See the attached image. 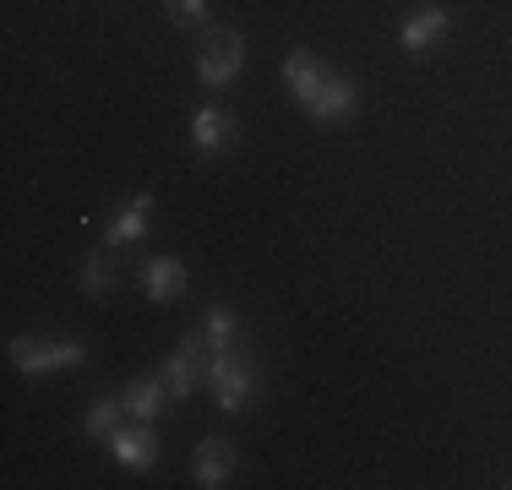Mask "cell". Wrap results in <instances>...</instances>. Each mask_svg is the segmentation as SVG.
Segmentation results:
<instances>
[{
  "label": "cell",
  "instance_id": "cell-17",
  "mask_svg": "<svg viewBox=\"0 0 512 490\" xmlns=\"http://www.w3.org/2000/svg\"><path fill=\"white\" fill-rule=\"evenodd\" d=\"M164 11L180 22V28H213V11H207V0H164Z\"/></svg>",
  "mask_w": 512,
  "mask_h": 490
},
{
  "label": "cell",
  "instance_id": "cell-14",
  "mask_svg": "<svg viewBox=\"0 0 512 490\" xmlns=\"http://www.w3.org/2000/svg\"><path fill=\"white\" fill-rule=\"evenodd\" d=\"M115 273H120V262L109 256V245L93 251V256H82V289H88L93 300H104V294L115 289Z\"/></svg>",
  "mask_w": 512,
  "mask_h": 490
},
{
  "label": "cell",
  "instance_id": "cell-2",
  "mask_svg": "<svg viewBox=\"0 0 512 490\" xmlns=\"http://www.w3.org/2000/svg\"><path fill=\"white\" fill-rule=\"evenodd\" d=\"M6 360L22 376H44V371H71V365H88V343L82 338H28L17 333L6 343Z\"/></svg>",
  "mask_w": 512,
  "mask_h": 490
},
{
  "label": "cell",
  "instance_id": "cell-6",
  "mask_svg": "<svg viewBox=\"0 0 512 490\" xmlns=\"http://www.w3.org/2000/svg\"><path fill=\"white\" fill-rule=\"evenodd\" d=\"M229 474H235V447L224 436H202L197 452H191V480L202 490H218V485H229Z\"/></svg>",
  "mask_w": 512,
  "mask_h": 490
},
{
  "label": "cell",
  "instance_id": "cell-4",
  "mask_svg": "<svg viewBox=\"0 0 512 490\" xmlns=\"http://www.w3.org/2000/svg\"><path fill=\"white\" fill-rule=\"evenodd\" d=\"M207 354H213V349H207V333H202V327L180 338V349L169 354V365H164L169 398H191V392L202 387V376H207V371H202V360H207Z\"/></svg>",
  "mask_w": 512,
  "mask_h": 490
},
{
  "label": "cell",
  "instance_id": "cell-7",
  "mask_svg": "<svg viewBox=\"0 0 512 490\" xmlns=\"http://www.w3.org/2000/svg\"><path fill=\"white\" fill-rule=\"evenodd\" d=\"M186 262L180 256H148L142 262V294H148L153 305H169V300H180L186 294Z\"/></svg>",
  "mask_w": 512,
  "mask_h": 490
},
{
  "label": "cell",
  "instance_id": "cell-9",
  "mask_svg": "<svg viewBox=\"0 0 512 490\" xmlns=\"http://www.w3.org/2000/svg\"><path fill=\"white\" fill-rule=\"evenodd\" d=\"M355 104H360V88L349 77H327V88L306 104V115L316 120V126H333V120H349L355 115Z\"/></svg>",
  "mask_w": 512,
  "mask_h": 490
},
{
  "label": "cell",
  "instance_id": "cell-11",
  "mask_svg": "<svg viewBox=\"0 0 512 490\" xmlns=\"http://www.w3.org/2000/svg\"><path fill=\"white\" fill-rule=\"evenodd\" d=\"M327 77H333V71H327L316 55H306V49H295V55L284 60V82H289V93H295V104H300V109H306L311 98L327 88Z\"/></svg>",
  "mask_w": 512,
  "mask_h": 490
},
{
  "label": "cell",
  "instance_id": "cell-3",
  "mask_svg": "<svg viewBox=\"0 0 512 490\" xmlns=\"http://www.w3.org/2000/svg\"><path fill=\"white\" fill-rule=\"evenodd\" d=\"M240 66H246V39L235 28H207V39L197 49V77L207 88H229L240 77Z\"/></svg>",
  "mask_w": 512,
  "mask_h": 490
},
{
  "label": "cell",
  "instance_id": "cell-5",
  "mask_svg": "<svg viewBox=\"0 0 512 490\" xmlns=\"http://www.w3.org/2000/svg\"><path fill=\"white\" fill-rule=\"evenodd\" d=\"M240 137V120L229 115V109H218V104H207L191 115V147H197L202 158H213V153H224V147H235Z\"/></svg>",
  "mask_w": 512,
  "mask_h": 490
},
{
  "label": "cell",
  "instance_id": "cell-12",
  "mask_svg": "<svg viewBox=\"0 0 512 490\" xmlns=\"http://www.w3.org/2000/svg\"><path fill=\"white\" fill-rule=\"evenodd\" d=\"M109 452H115V463H126V469H153L158 463V436L148 431V420H142V425H131V431L109 436Z\"/></svg>",
  "mask_w": 512,
  "mask_h": 490
},
{
  "label": "cell",
  "instance_id": "cell-8",
  "mask_svg": "<svg viewBox=\"0 0 512 490\" xmlns=\"http://www.w3.org/2000/svg\"><path fill=\"white\" fill-rule=\"evenodd\" d=\"M148 218H153V191L126 196V202L115 207V218H109V235H104V245H109V251H120V245L142 240V235H148Z\"/></svg>",
  "mask_w": 512,
  "mask_h": 490
},
{
  "label": "cell",
  "instance_id": "cell-16",
  "mask_svg": "<svg viewBox=\"0 0 512 490\" xmlns=\"http://www.w3.org/2000/svg\"><path fill=\"white\" fill-rule=\"evenodd\" d=\"M120 409H126V398H99L88 414H82V436H93V441H109L120 431Z\"/></svg>",
  "mask_w": 512,
  "mask_h": 490
},
{
  "label": "cell",
  "instance_id": "cell-1",
  "mask_svg": "<svg viewBox=\"0 0 512 490\" xmlns=\"http://www.w3.org/2000/svg\"><path fill=\"white\" fill-rule=\"evenodd\" d=\"M207 387H213V403L224 414H240L262 398V371L240 354V343L235 349H213L207 354Z\"/></svg>",
  "mask_w": 512,
  "mask_h": 490
},
{
  "label": "cell",
  "instance_id": "cell-13",
  "mask_svg": "<svg viewBox=\"0 0 512 490\" xmlns=\"http://www.w3.org/2000/svg\"><path fill=\"white\" fill-rule=\"evenodd\" d=\"M120 398H126V414H137V420H148V425H153L158 414H164V398H169L164 371H158V376H137V382L120 392Z\"/></svg>",
  "mask_w": 512,
  "mask_h": 490
},
{
  "label": "cell",
  "instance_id": "cell-15",
  "mask_svg": "<svg viewBox=\"0 0 512 490\" xmlns=\"http://www.w3.org/2000/svg\"><path fill=\"white\" fill-rule=\"evenodd\" d=\"M202 333H207V349H235L240 343V316L229 311V305H207Z\"/></svg>",
  "mask_w": 512,
  "mask_h": 490
},
{
  "label": "cell",
  "instance_id": "cell-10",
  "mask_svg": "<svg viewBox=\"0 0 512 490\" xmlns=\"http://www.w3.org/2000/svg\"><path fill=\"white\" fill-rule=\"evenodd\" d=\"M442 33H447V11L442 6H420L404 28H398V49H404V55H425V49L442 44Z\"/></svg>",
  "mask_w": 512,
  "mask_h": 490
}]
</instances>
